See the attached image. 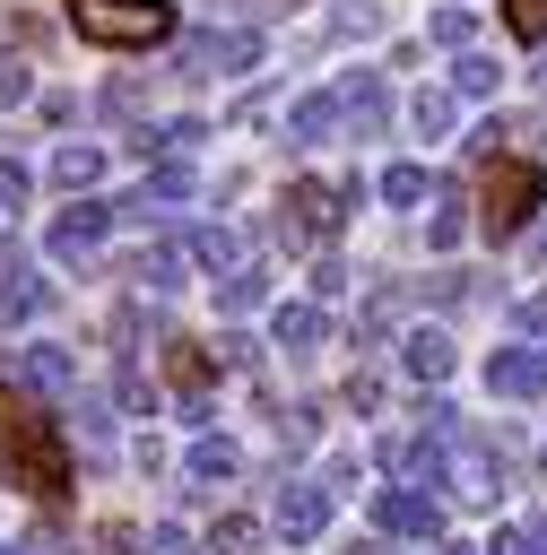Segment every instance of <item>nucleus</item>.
I'll return each instance as SVG.
<instances>
[{"label":"nucleus","mask_w":547,"mask_h":555,"mask_svg":"<svg viewBox=\"0 0 547 555\" xmlns=\"http://www.w3.org/2000/svg\"><path fill=\"white\" fill-rule=\"evenodd\" d=\"M0 468H9V486H17V494H35L43 512H61V503L78 494L61 434H52V425H43V408H35L26 390H9V382H0Z\"/></svg>","instance_id":"1"},{"label":"nucleus","mask_w":547,"mask_h":555,"mask_svg":"<svg viewBox=\"0 0 547 555\" xmlns=\"http://www.w3.org/2000/svg\"><path fill=\"white\" fill-rule=\"evenodd\" d=\"M69 17L104 52H156V43H174V0H78Z\"/></svg>","instance_id":"2"},{"label":"nucleus","mask_w":547,"mask_h":555,"mask_svg":"<svg viewBox=\"0 0 547 555\" xmlns=\"http://www.w3.org/2000/svg\"><path fill=\"white\" fill-rule=\"evenodd\" d=\"M538 199H547V173H538L530 156H486V182H478V225H486L495 243H512V234L538 217Z\"/></svg>","instance_id":"3"},{"label":"nucleus","mask_w":547,"mask_h":555,"mask_svg":"<svg viewBox=\"0 0 547 555\" xmlns=\"http://www.w3.org/2000/svg\"><path fill=\"white\" fill-rule=\"evenodd\" d=\"M104 243H113V217H104V199H78V208H61V217L43 225V260H52V269H69V278H87Z\"/></svg>","instance_id":"4"},{"label":"nucleus","mask_w":547,"mask_h":555,"mask_svg":"<svg viewBox=\"0 0 547 555\" xmlns=\"http://www.w3.org/2000/svg\"><path fill=\"white\" fill-rule=\"evenodd\" d=\"M174 208H191V165H182V156H156V173H148L139 191L104 199L113 225H156V217H174Z\"/></svg>","instance_id":"5"},{"label":"nucleus","mask_w":547,"mask_h":555,"mask_svg":"<svg viewBox=\"0 0 547 555\" xmlns=\"http://www.w3.org/2000/svg\"><path fill=\"white\" fill-rule=\"evenodd\" d=\"M339 217H347L339 182H295V191H287V208H278V243H295V251H321V243L339 234Z\"/></svg>","instance_id":"6"},{"label":"nucleus","mask_w":547,"mask_h":555,"mask_svg":"<svg viewBox=\"0 0 547 555\" xmlns=\"http://www.w3.org/2000/svg\"><path fill=\"white\" fill-rule=\"evenodd\" d=\"M182 69H200V78L260 69V26H208V35H182Z\"/></svg>","instance_id":"7"},{"label":"nucleus","mask_w":547,"mask_h":555,"mask_svg":"<svg viewBox=\"0 0 547 555\" xmlns=\"http://www.w3.org/2000/svg\"><path fill=\"white\" fill-rule=\"evenodd\" d=\"M451 486H460V503H495V494L512 486V468L495 460V442H486V434H469V425H460V434H451V477H443V494H451Z\"/></svg>","instance_id":"8"},{"label":"nucleus","mask_w":547,"mask_h":555,"mask_svg":"<svg viewBox=\"0 0 547 555\" xmlns=\"http://www.w3.org/2000/svg\"><path fill=\"white\" fill-rule=\"evenodd\" d=\"M339 130L347 139H382L391 130V87H382V69H339Z\"/></svg>","instance_id":"9"},{"label":"nucleus","mask_w":547,"mask_h":555,"mask_svg":"<svg viewBox=\"0 0 547 555\" xmlns=\"http://www.w3.org/2000/svg\"><path fill=\"white\" fill-rule=\"evenodd\" d=\"M486 390L495 399H547V338H512L486 356Z\"/></svg>","instance_id":"10"},{"label":"nucleus","mask_w":547,"mask_h":555,"mask_svg":"<svg viewBox=\"0 0 547 555\" xmlns=\"http://www.w3.org/2000/svg\"><path fill=\"white\" fill-rule=\"evenodd\" d=\"M269 529H278V538H295V546H313V538L330 529V486H321V477H287V486H278Z\"/></svg>","instance_id":"11"},{"label":"nucleus","mask_w":547,"mask_h":555,"mask_svg":"<svg viewBox=\"0 0 547 555\" xmlns=\"http://www.w3.org/2000/svg\"><path fill=\"white\" fill-rule=\"evenodd\" d=\"M373 529H382V538H434L443 512H434V494H417V486H373Z\"/></svg>","instance_id":"12"},{"label":"nucleus","mask_w":547,"mask_h":555,"mask_svg":"<svg viewBox=\"0 0 547 555\" xmlns=\"http://www.w3.org/2000/svg\"><path fill=\"white\" fill-rule=\"evenodd\" d=\"M399 364H408V373L434 390V382H451V373H460V338H451L443 321H417V330L399 338Z\"/></svg>","instance_id":"13"},{"label":"nucleus","mask_w":547,"mask_h":555,"mask_svg":"<svg viewBox=\"0 0 547 555\" xmlns=\"http://www.w3.org/2000/svg\"><path fill=\"white\" fill-rule=\"evenodd\" d=\"M269 338H278L287 356H313V347L330 338V304H313V295H295V304H278V312H269Z\"/></svg>","instance_id":"14"},{"label":"nucleus","mask_w":547,"mask_h":555,"mask_svg":"<svg viewBox=\"0 0 547 555\" xmlns=\"http://www.w3.org/2000/svg\"><path fill=\"white\" fill-rule=\"evenodd\" d=\"M35 321H43V269L9 260V278H0V330H35Z\"/></svg>","instance_id":"15"},{"label":"nucleus","mask_w":547,"mask_h":555,"mask_svg":"<svg viewBox=\"0 0 547 555\" xmlns=\"http://www.w3.org/2000/svg\"><path fill=\"white\" fill-rule=\"evenodd\" d=\"M321 139H339V95L330 87H313V95L287 104V147H321Z\"/></svg>","instance_id":"16"},{"label":"nucleus","mask_w":547,"mask_h":555,"mask_svg":"<svg viewBox=\"0 0 547 555\" xmlns=\"http://www.w3.org/2000/svg\"><path fill=\"white\" fill-rule=\"evenodd\" d=\"M260 304H269V260L252 251V260H234V269L217 278V312H226V321H243V312H260Z\"/></svg>","instance_id":"17"},{"label":"nucleus","mask_w":547,"mask_h":555,"mask_svg":"<svg viewBox=\"0 0 547 555\" xmlns=\"http://www.w3.org/2000/svg\"><path fill=\"white\" fill-rule=\"evenodd\" d=\"M9 373H17V390H43V399L69 390V356L43 347V338H35V347H9Z\"/></svg>","instance_id":"18"},{"label":"nucleus","mask_w":547,"mask_h":555,"mask_svg":"<svg viewBox=\"0 0 547 555\" xmlns=\"http://www.w3.org/2000/svg\"><path fill=\"white\" fill-rule=\"evenodd\" d=\"M243 468V451L226 442V434H191V451H182V486H226Z\"/></svg>","instance_id":"19"},{"label":"nucleus","mask_w":547,"mask_h":555,"mask_svg":"<svg viewBox=\"0 0 547 555\" xmlns=\"http://www.w3.org/2000/svg\"><path fill=\"white\" fill-rule=\"evenodd\" d=\"M96 173H104V147H96V139H69V147L43 156V182H52V191H87Z\"/></svg>","instance_id":"20"},{"label":"nucleus","mask_w":547,"mask_h":555,"mask_svg":"<svg viewBox=\"0 0 547 555\" xmlns=\"http://www.w3.org/2000/svg\"><path fill=\"white\" fill-rule=\"evenodd\" d=\"M182 260H191L200 278H226V269L243 260V243H234L226 225H191V234H182Z\"/></svg>","instance_id":"21"},{"label":"nucleus","mask_w":547,"mask_h":555,"mask_svg":"<svg viewBox=\"0 0 547 555\" xmlns=\"http://www.w3.org/2000/svg\"><path fill=\"white\" fill-rule=\"evenodd\" d=\"M443 87H451V95H460V104H486V95H495V87H504V61H495V52H460V61H451V78H443Z\"/></svg>","instance_id":"22"},{"label":"nucleus","mask_w":547,"mask_h":555,"mask_svg":"<svg viewBox=\"0 0 547 555\" xmlns=\"http://www.w3.org/2000/svg\"><path fill=\"white\" fill-rule=\"evenodd\" d=\"M130 278H139L148 295H174V286L191 278V260H182V243H156V251H139V260H130Z\"/></svg>","instance_id":"23"},{"label":"nucleus","mask_w":547,"mask_h":555,"mask_svg":"<svg viewBox=\"0 0 547 555\" xmlns=\"http://www.w3.org/2000/svg\"><path fill=\"white\" fill-rule=\"evenodd\" d=\"M165 373H174V390H208V373H217V356L200 347V338H165Z\"/></svg>","instance_id":"24"},{"label":"nucleus","mask_w":547,"mask_h":555,"mask_svg":"<svg viewBox=\"0 0 547 555\" xmlns=\"http://www.w3.org/2000/svg\"><path fill=\"white\" fill-rule=\"evenodd\" d=\"M208 555H269V520H252V512H226V520L208 529Z\"/></svg>","instance_id":"25"},{"label":"nucleus","mask_w":547,"mask_h":555,"mask_svg":"<svg viewBox=\"0 0 547 555\" xmlns=\"http://www.w3.org/2000/svg\"><path fill=\"white\" fill-rule=\"evenodd\" d=\"M373 191H382V208H417V199H434V173L425 165H382Z\"/></svg>","instance_id":"26"},{"label":"nucleus","mask_w":547,"mask_h":555,"mask_svg":"<svg viewBox=\"0 0 547 555\" xmlns=\"http://www.w3.org/2000/svg\"><path fill=\"white\" fill-rule=\"evenodd\" d=\"M408 121H417L425 139H451V121H460V95H451V87H425V95L408 104Z\"/></svg>","instance_id":"27"},{"label":"nucleus","mask_w":547,"mask_h":555,"mask_svg":"<svg viewBox=\"0 0 547 555\" xmlns=\"http://www.w3.org/2000/svg\"><path fill=\"white\" fill-rule=\"evenodd\" d=\"M460 234H469V199H460V182H451L443 208L425 217V243H434V251H460Z\"/></svg>","instance_id":"28"},{"label":"nucleus","mask_w":547,"mask_h":555,"mask_svg":"<svg viewBox=\"0 0 547 555\" xmlns=\"http://www.w3.org/2000/svg\"><path fill=\"white\" fill-rule=\"evenodd\" d=\"M347 278H356V269H347L339 251H313V269H304V295H313V304H339V295H347Z\"/></svg>","instance_id":"29"},{"label":"nucleus","mask_w":547,"mask_h":555,"mask_svg":"<svg viewBox=\"0 0 547 555\" xmlns=\"http://www.w3.org/2000/svg\"><path fill=\"white\" fill-rule=\"evenodd\" d=\"M382 26V9H365V0H339L330 17H321V43H347V35H373Z\"/></svg>","instance_id":"30"},{"label":"nucleus","mask_w":547,"mask_h":555,"mask_svg":"<svg viewBox=\"0 0 547 555\" xmlns=\"http://www.w3.org/2000/svg\"><path fill=\"white\" fill-rule=\"evenodd\" d=\"M469 35H478V17H469V0H443V9H434V43H451V52H469Z\"/></svg>","instance_id":"31"},{"label":"nucleus","mask_w":547,"mask_h":555,"mask_svg":"<svg viewBox=\"0 0 547 555\" xmlns=\"http://www.w3.org/2000/svg\"><path fill=\"white\" fill-rule=\"evenodd\" d=\"M26 199H35V173H26L17 156H0V217H17Z\"/></svg>","instance_id":"32"},{"label":"nucleus","mask_w":547,"mask_h":555,"mask_svg":"<svg viewBox=\"0 0 547 555\" xmlns=\"http://www.w3.org/2000/svg\"><path fill=\"white\" fill-rule=\"evenodd\" d=\"M504 26L521 43H547V0H504Z\"/></svg>","instance_id":"33"},{"label":"nucleus","mask_w":547,"mask_h":555,"mask_svg":"<svg viewBox=\"0 0 547 555\" xmlns=\"http://www.w3.org/2000/svg\"><path fill=\"white\" fill-rule=\"evenodd\" d=\"M226 17H243V26H269V17H295L304 0H217Z\"/></svg>","instance_id":"34"},{"label":"nucleus","mask_w":547,"mask_h":555,"mask_svg":"<svg viewBox=\"0 0 547 555\" xmlns=\"http://www.w3.org/2000/svg\"><path fill=\"white\" fill-rule=\"evenodd\" d=\"M113 399H122V408H130V416H148V408H156V390H148V382H139V373H130V364H122V373H113Z\"/></svg>","instance_id":"35"},{"label":"nucleus","mask_w":547,"mask_h":555,"mask_svg":"<svg viewBox=\"0 0 547 555\" xmlns=\"http://www.w3.org/2000/svg\"><path fill=\"white\" fill-rule=\"evenodd\" d=\"M469 295V269H443V278H425V304H460Z\"/></svg>","instance_id":"36"},{"label":"nucleus","mask_w":547,"mask_h":555,"mask_svg":"<svg viewBox=\"0 0 547 555\" xmlns=\"http://www.w3.org/2000/svg\"><path fill=\"white\" fill-rule=\"evenodd\" d=\"M512 321H521V338H547V295H521Z\"/></svg>","instance_id":"37"},{"label":"nucleus","mask_w":547,"mask_h":555,"mask_svg":"<svg viewBox=\"0 0 547 555\" xmlns=\"http://www.w3.org/2000/svg\"><path fill=\"white\" fill-rule=\"evenodd\" d=\"M347 408H382V373H356L347 382Z\"/></svg>","instance_id":"38"},{"label":"nucleus","mask_w":547,"mask_h":555,"mask_svg":"<svg viewBox=\"0 0 547 555\" xmlns=\"http://www.w3.org/2000/svg\"><path fill=\"white\" fill-rule=\"evenodd\" d=\"M139 546H148V538H139L130 520H113V529H104V555H139Z\"/></svg>","instance_id":"39"},{"label":"nucleus","mask_w":547,"mask_h":555,"mask_svg":"<svg viewBox=\"0 0 547 555\" xmlns=\"http://www.w3.org/2000/svg\"><path fill=\"white\" fill-rule=\"evenodd\" d=\"M26 95V61H0V104H17Z\"/></svg>","instance_id":"40"},{"label":"nucleus","mask_w":547,"mask_h":555,"mask_svg":"<svg viewBox=\"0 0 547 555\" xmlns=\"http://www.w3.org/2000/svg\"><path fill=\"white\" fill-rule=\"evenodd\" d=\"M156 555H200V546H191L182 529H156Z\"/></svg>","instance_id":"41"},{"label":"nucleus","mask_w":547,"mask_h":555,"mask_svg":"<svg viewBox=\"0 0 547 555\" xmlns=\"http://www.w3.org/2000/svg\"><path fill=\"white\" fill-rule=\"evenodd\" d=\"M530 269H547V217L530 225Z\"/></svg>","instance_id":"42"},{"label":"nucleus","mask_w":547,"mask_h":555,"mask_svg":"<svg viewBox=\"0 0 547 555\" xmlns=\"http://www.w3.org/2000/svg\"><path fill=\"white\" fill-rule=\"evenodd\" d=\"M347 555H399V546H382V538H365V546H347Z\"/></svg>","instance_id":"43"},{"label":"nucleus","mask_w":547,"mask_h":555,"mask_svg":"<svg viewBox=\"0 0 547 555\" xmlns=\"http://www.w3.org/2000/svg\"><path fill=\"white\" fill-rule=\"evenodd\" d=\"M530 78H538V87H547V52H538V69H530Z\"/></svg>","instance_id":"44"},{"label":"nucleus","mask_w":547,"mask_h":555,"mask_svg":"<svg viewBox=\"0 0 547 555\" xmlns=\"http://www.w3.org/2000/svg\"><path fill=\"white\" fill-rule=\"evenodd\" d=\"M443 555H478V546H443Z\"/></svg>","instance_id":"45"},{"label":"nucleus","mask_w":547,"mask_h":555,"mask_svg":"<svg viewBox=\"0 0 547 555\" xmlns=\"http://www.w3.org/2000/svg\"><path fill=\"white\" fill-rule=\"evenodd\" d=\"M0 555H26V546H9V538H0Z\"/></svg>","instance_id":"46"},{"label":"nucleus","mask_w":547,"mask_h":555,"mask_svg":"<svg viewBox=\"0 0 547 555\" xmlns=\"http://www.w3.org/2000/svg\"><path fill=\"white\" fill-rule=\"evenodd\" d=\"M538 477H547V442H538Z\"/></svg>","instance_id":"47"},{"label":"nucleus","mask_w":547,"mask_h":555,"mask_svg":"<svg viewBox=\"0 0 547 555\" xmlns=\"http://www.w3.org/2000/svg\"><path fill=\"white\" fill-rule=\"evenodd\" d=\"M61 555H78V546H61Z\"/></svg>","instance_id":"48"},{"label":"nucleus","mask_w":547,"mask_h":555,"mask_svg":"<svg viewBox=\"0 0 547 555\" xmlns=\"http://www.w3.org/2000/svg\"><path fill=\"white\" fill-rule=\"evenodd\" d=\"M0 225H9V217H0Z\"/></svg>","instance_id":"49"}]
</instances>
